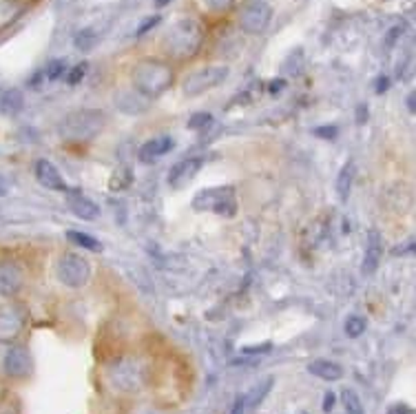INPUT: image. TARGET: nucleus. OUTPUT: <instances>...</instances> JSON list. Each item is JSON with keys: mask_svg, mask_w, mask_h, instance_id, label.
<instances>
[{"mask_svg": "<svg viewBox=\"0 0 416 414\" xmlns=\"http://www.w3.org/2000/svg\"><path fill=\"white\" fill-rule=\"evenodd\" d=\"M284 89V80H275L273 84H270V93H277V91H281Z\"/></svg>", "mask_w": 416, "mask_h": 414, "instance_id": "36", "label": "nucleus"}, {"mask_svg": "<svg viewBox=\"0 0 416 414\" xmlns=\"http://www.w3.org/2000/svg\"><path fill=\"white\" fill-rule=\"evenodd\" d=\"M56 275L69 288H82L91 277V266L76 253H65L56 264Z\"/></svg>", "mask_w": 416, "mask_h": 414, "instance_id": "5", "label": "nucleus"}, {"mask_svg": "<svg viewBox=\"0 0 416 414\" xmlns=\"http://www.w3.org/2000/svg\"><path fill=\"white\" fill-rule=\"evenodd\" d=\"M36 180L41 182L45 189H51V191H69L67 184L62 180L60 171L56 169V166L49 162V160H38L36 162Z\"/></svg>", "mask_w": 416, "mask_h": 414, "instance_id": "13", "label": "nucleus"}, {"mask_svg": "<svg viewBox=\"0 0 416 414\" xmlns=\"http://www.w3.org/2000/svg\"><path fill=\"white\" fill-rule=\"evenodd\" d=\"M213 122V115L211 113H195L191 120H188V129H195V131H200V129H206L208 124Z\"/></svg>", "mask_w": 416, "mask_h": 414, "instance_id": "24", "label": "nucleus"}, {"mask_svg": "<svg viewBox=\"0 0 416 414\" xmlns=\"http://www.w3.org/2000/svg\"><path fill=\"white\" fill-rule=\"evenodd\" d=\"M381 260H383V240H381V233L379 231H370L368 233V244H365V255H363L361 273L363 275L376 273Z\"/></svg>", "mask_w": 416, "mask_h": 414, "instance_id": "11", "label": "nucleus"}, {"mask_svg": "<svg viewBox=\"0 0 416 414\" xmlns=\"http://www.w3.org/2000/svg\"><path fill=\"white\" fill-rule=\"evenodd\" d=\"M336 133H339L336 126H316V129H314V135L323 137V140H334Z\"/></svg>", "mask_w": 416, "mask_h": 414, "instance_id": "28", "label": "nucleus"}, {"mask_svg": "<svg viewBox=\"0 0 416 414\" xmlns=\"http://www.w3.org/2000/svg\"><path fill=\"white\" fill-rule=\"evenodd\" d=\"M244 412H246V401L244 399H235L231 414H244Z\"/></svg>", "mask_w": 416, "mask_h": 414, "instance_id": "32", "label": "nucleus"}, {"mask_svg": "<svg viewBox=\"0 0 416 414\" xmlns=\"http://www.w3.org/2000/svg\"><path fill=\"white\" fill-rule=\"evenodd\" d=\"M270 388H273V379H266L262 386H257V388L249 394V403H251V406H259L266 394H268Z\"/></svg>", "mask_w": 416, "mask_h": 414, "instance_id": "22", "label": "nucleus"}, {"mask_svg": "<svg viewBox=\"0 0 416 414\" xmlns=\"http://www.w3.org/2000/svg\"><path fill=\"white\" fill-rule=\"evenodd\" d=\"M173 82V69L160 60H142L133 69V87L144 97L162 95Z\"/></svg>", "mask_w": 416, "mask_h": 414, "instance_id": "2", "label": "nucleus"}, {"mask_svg": "<svg viewBox=\"0 0 416 414\" xmlns=\"http://www.w3.org/2000/svg\"><path fill=\"white\" fill-rule=\"evenodd\" d=\"M388 414H410V408L408 406H394V408H390Z\"/></svg>", "mask_w": 416, "mask_h": 414, "instance_id": "35", "label": "nucleus"}, {"mask_svg": "<svg viewBox=\"0 0 416 414\" xmlns=\"http://www.w3.org/2000/svg\"><path fill=\"white\" fill-rule=\"evenodd\" d=\"M204 32L193 18H182L164 34V51L175 60H188L200 51Z\"/></svg>", "mask_w": 416, "mask_h": 414, "instance_id": "1", "label": "nucleus"}, {"mask_svg": "<svg viewBox=\"0 0 416 414\" xmlns=\"http://www.w3.org/2000/svg\"><path fill=\"white\" fill-rule=\"evenodd\" d=\"M226 78H229V67H224V65L204 67V69H197L193 73H188L182 89L188 97H195L204 91H211V89L220 87Z\"/></svg>", "mask_w": 416, "mask_h": 414, "instance_id": "6", "label": "nucleus"}, {"mask_svg": "<svg viewBox=\"0 0 416 414\" xmlns=\"http://www.w3.org/2000/svg\"><path fill=\"white\" fill-rule=\"evenodd\" d=\"M84 73H86V65L82 62V65H76L71 71H69V78H67V82L69 84H78L84 78Z\"/></svg>", "mask_w": 416, "mask_h": 414, "instance_id": "26", "label": "nucleus"}, {"mask_svg": "<svg viewBox=\"0 0 416 414\" xmlns=\"http://www.w3.org/2000/svg\"><path fill=\"white\" fill-rule=\"evenodd\" d=\"M365 332V319L363 317H348V321H345V334L348 337H352V339H356V337H361V334Z\"/></svg>", "mask_w": 416, "mask_h": 414, "instance_id": "21", "label": "nucleus"}, {"mask_svg": "<svg viewBox=\"0 0 416 414\" xmlns=\"http://www.w3.org/2000/svg\"><path fill=\"white\" fill-rule=\"evenodd\" d=\"M23 106H25V97L18 89H9V91H5L3 97H0V113L5 115H18L23 111Z\"/></svg>", "mask_w": 416, "mask_h": 414, "instance_id": "17", "label": "nucleus"}, {"mask_svg": "<svg viewBox=\"0 0 416 414\" xmlns=\"http://www.w3.org/2000/svg\"><path fill=\"white\" fill-rule=\"evenodd\" d=\"M268 350H270V343H264V346H251V348H244L246 354H251V352H268Z\"/></svg>", "mask_w": 416, "mask_h": 414, "instance_id": "33", "label": "nucleus"}, {"mask_svg": "<svg viewBox=\"0 0 416 414\" xmlns=\"http://www.w3.org/2000/svg\"><path fill=\"white\" fill-rule=\"evenodd\" d=\"M157 23H160V18H157V16H155V18H148V21H146V23H144V25H142L140 29H137V36H142V34H146V32H148V29H151V27H155Z\"/></svg>", "mask_w": 416, "mask_h": 414, "instance_id": "29", "label": "nucleus"}, {"mask_svg": "<svg viewBox=\"0 0 416 414\" xmlns=\"http://www.w3.org/2000/svg\"><path fill=\"white\" fill-rule=\"evenodd\" d=\"M5 372L14 379H23L32 372V359L25 348H9L5 354Z\"/></svg>", "mask_w": 416, "mask_h": 414, "instance_id": "12", "label": "nucleus"}, {"mask_svg": "<svg viewBox=\"0 0 416 414\" xmlns=\"http://www.w3.org/2000/svg\"><path fill=\"white\" fill-rule=\"evenodd\" d=\"M352 177H354V164L348 162L341 169L339 177H336V195H339V200H348L350 195V186H352Z\"/></svg>", "mask_w": 416, "mask_h": 414, "instance_id": "18", "label": "nucleus"}, {"mask_svg": "<svg viewBox=\"0 0 416 414\" xmlns=\"http://www.w3.org/2000/svg\"><path fill=\"white\" fill-rule=\"evenodd\" d=\"M65 69H67V62H65V60L49 62V65H47V71H45V78H47V80H58V78L65 73Z\"/></svg>", "mask_w": 416, "mask_h": 414, "instance_id": "25", "label": "nucleus"}, {"mask_svg": "<svg viewBox=\"0 0 416 414\" xmlns=\"http://www.w3.org/2000/svg\"><path fill=\"white\" fill-rule=\"evenodd\" d=\"M67 240L73 242L76 246H80V249L93 251V253H97V251L102 249L100 242H97L95 238H91V235H86V233H80V231H69L67 233Z\"/></svg>", "mask_w": 416, "mask_h": 414, "instance_id": "19", "label": "nucleus"}, {"mask_svg": "<svg viewBox=\"0 0 416 414\" xmlns=\"http://www.w3.org/2000/svg\"><path fill=\"white\" fill-rule=\"evenodd\" d=\"M341 401H343L345 410H348V414H363V403H361L359 394H356L354 390L345 388L341 392Z\"/></svg>", "mask_w": 416, "mask_h": 414, "instance_id": "20", "label": "nucleus"}, {"mask_svg": "<svg viewBox=\"0 0 416 414\" xmlns=\"http://www.w3.org/2000/svg\"><path fill=\"white\" fill-rule=\"evenodd\" d=\"M356 115H359V117H356V122H359V124H363L365 120H368V109H365V106L361 104L359 109H356Z\"/></svg>", "mask_w": 416, "mask_h": 414, "instance_id": "34", "label": "nucleus"}, {"mask_svg": "<svg viewBox=\"0 0 416 414\" xmlns=\"http://www.w3.org/2000/svg\"><path fill=\"white\" fill-rule=\"evenodd\" d=\"M69 209L73 211V215H78V218L86 220V222H91L100 215V209H97V206L80 191H69Z\"/></svg>", "mask_w": 416, "mask_h": 414, "instance_id": "15", "label": "nucleus"}, {"mask_svg": "<svg viewBox=\"0 0 416 414\" xmlns=\"http://www.w3.org/2000/svg\"><path fill=\"white\" fill-rule=\"evenodd\" d=\"M388 87H390V80H388V76H381L379 80H376V93H383V91H388Z\"/></svg>", "mask_w": 416, "mask_h": 414, "instance_id": "31", "label": "nucleus"}, {"mask_svg": "<svg viewBox=\"0 0 416 414\" xmlns=\"http://www.w3.org/2000/svg\"><path fill=\"white\" fill-rule=\"evenodd\" d=\"M25 312L18 306H7L0 310V341H14L23 332Z\"/></svg>", "mask_w": 416, "mask_h": 414, "instance_id": "9", "label": "nucleus"}, {"mask_svg": "<svg viewBox=\"0 0 416 414\" xmlns=\"http://www.w3.org/2000/svg\"><path fill=\"white\" fill-rule=\"evenodd\" d=\"M104 126V113L102 111H93V109H84V111H76L71 115H67L60 131L65 140H93V137L102 131Z\"/></svg>", "mask_w": 416, "mask_h": 414, "instance_id": "3", "label": "nucleus"}, {"mask_svg": "<svg viewBox=\"0 0 416 414\" xmlns=\"http://www.w3.org/2000/svg\"><path fill=\"white\" fill-rule=\"evenodd\" d=\"M173 140L168 135H162V137H153V140H148L140 146V151H137V157H140L142 162H155L160 160L162 155H166L168 151L173 149Z\"/></svg>", "mask_w": 416, "mask_h": 414, "instance_id": "14", "label": "nucleus"}, {"mask_svg": "<svg viewBox=\"0 0 416 414\" xmlns=\"http://www.w3.org/2000/svg\"><path fill=\"white\" fill-rule=\"evenodd\" d=\"M95 41H97V36L93 32H82L76 36V47L80 49V51H89V49H93Z\"/></svg>", "mask_w": 416, "mask_h": 414, "instance_id": "23", "label": "nucleus"}, {"mask_svg": "<svg viewBox=\"0 0 416 414\" xmlns=\"http://www.w3.org/2000/svg\"><path fill=\"white\" fill-rule=\"evenodd\" d=\"M414 100H416V95L410 93V95H408V109H410V113H414Z\"/></svg>", "mask_w": 416, "mask_h": 414, "instance_id": "37", "label": "nucleus"}, {"mask_svg": "<svg viewBox=\"0 0 416 414\" xmlns=\"http://www.w3.org/2000/svg\"><path fill=\"white\" fill-rule=\"evenodd\" d=\"M168 3H171V0H155L157 7H164V5H168Z\"/></svg>", "mask_w": 416, "mask_h": 414, "instance_id": "39", "label": "nucleus"}, {"mask_svg": "<svg viewBox=\"0 0 416 414\" xmlns=\"http://www.w3.org/2000/svg\"><path fill=\"white\" fill-rule=\"evenodd\" d=\"M233 3L235 0H206L208 9H213V12H229Z\"/></svg>", "mask_w": 416, "mask_h": 414, "instance_id": "27", "label": "nucleus"}, {"mask_svg": "<svg viewBox=\"0 0 416 414\" xmlns=\"http://www.w3.org/2000/svg\"><path fill=\"white\" fill-rule=\"evenodd\" d=\"M5 193H7V182L0 177V195H5Z\"/></svg>", "mask_w": 416, "mask_h": 414, "instance_id": "38", "label": "nucleus"}, {"mask_svg": "<svg viewBox=\"0 0 416 414\" xmlns=\"http://www.w3.org/2000/svg\"><path fill=\"white\" fill-rule=\"evenodd\" d=\"M202 164H204L202 157H186V160L177 162L171 169V173H168V184H171V189H184V186L200 173Z\"/></svg>", "mask_w": 416, "mask_h": 414, "instance_id": "10", "label": "nucleus"}, {"mask_svg": "<svg viewBox=\"0 0 416 414\" xmlns=\"http://www.w3.org/2000/svg\"><path fill=\"white\" fill-rule=\"evenodd\" d=\"M270 18H273L270 5H266L264 0H251V3H246L240 12V27L244 34L257 36L268 29Z\"/></svg>", "mask_w": 416, "mask_h": 414, "instance_id": "7", "label": "nucleus"}, {"mask_svg": "<svg viewBox=\"0 0 416 414\" xmlns=\"http://www.w3.org/2000/svg\"><path fill=\"white\" fill-rule=\"evenodd\" d=\"M334 394L332 392H325V397H323V412H330L332 408H334Z\"/></svg>", "mask_w": 416, "mask_h": 414, "instance_id": "30", "label": "nucleus"}, {"mask_svg": "<svg viewBox=\"0 0 416 414\" xmlns=\"http://www.w3.org/2000/svg\"><path fill=\"white\" fill-rule=\"evenodd\" d=\"M308 372L323 381H339L343 377V368L339 363L328 361V359H314L308 366Z\"/></svg>", "mask_w": 416, "mask_h": 414, "instance_id": "16", "label": "nucleus"}, {"mask_svg": "<svg viewBox=\"0 0 416 414\" xmlns=\"http://www.w3.org/2000/svg\"><path fill=\"white\" fill-rule=\"evenodd\" d=\"M193 209L200 213L208 211V213L233 218L237 213L235 189L233 186H213V189H204L193 197Z\"/></svg>", "mask_w": 416, "mask_h": 414, "instance_id": "4", "label": "nucleus"}, {"mask_svg": "<svg viewBox=\"0 0 416 414\" xmlns=\"http://www.w3.org/2000/svg\"><path fill=\"white\" fill-rule=\"evenodd\" d=\"M25 284V271L16 262H0V297H14Z\"/></svg>", "mask_w": 416, "mask_h": 414, "instance_id": "8", "label": "nucleus"}]
</instances>
